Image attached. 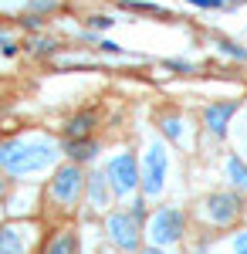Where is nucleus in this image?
<instances>
[{"label": "nucleus", "mask_w": 247, "mask_h": 254, "mask_svg": "<svg viewBox=\"0 0 247 254\" xmlns=\"http://www.w3.org/2000/svg\"><path fill=\"white\" fill-rule=\"evenodd\" d=\"M98 51H102V55H125V48H122V44H115V41H109V38L98 41Z\"/></svg>", "instance_id": "5701e85b"}, {"label": "nucleus", "mask_w": 247, "mask_h": 254, "mask_svg": "<svg viewBox=\"0 0 247 254\" xmlns=\"http://www.w3.org/2000/svg\"><path fill=\"white\" fill-rule=\"evenodd\" d=\"M139 173H142V183H139V193L146 200H156L163 196L166 183H170V149H166V139L156 136L146 146V153L139 159Z\"/></svg>", "instance_id": "39448f33"}, {"label": "nucleus", "mask_w": 247, "mask_h": 254, "mask_svg": "<svg viewBox=\"0 0 247 254\" xmlns=\"http://www.w3.org/2000/svg\"><path fill=\"white\" fill-rule=\"evenodd\" d=\"M105 176L112 183L115 200H129V196L139 193V183H142V173H139V159H135L132 149H115L112 156L105 159Z\"/></svg>", "instance_id": "0eeeda50"}, {"label": "nucleus", "mask_w": 247, "mask_h": 254, "mask_svg": "<svg viewBox=\"0 0 247 254\" xmlns=\"http://www.w3.org/2000/svg\"><path fill=\"white\" fill-rule=\"evenodd\" d=\"M0 51H3V55H7V58H14V55H17V44H14V41H7V44H3V48H0Z\"/></svg>", "instance_id": "a878e982"}, {"label": "nucleus", "mask_w": 247, "mask_h": 254, "mask_svg": "<svg viewBox=\"0 0 247 254\" xmlns=\"http://www.w3.org/2000/svg\"><path fill=\"white\" fill-rule=\"evenodd\" d=\"M88 27H92V31H112L115 17L112 14H92V17H88Z\"/></svg>", "instance_id": "412c9836"}, {"label": "nucleus", "mask_w": 247, "mask_h": 254, "mask_svg": "<svg viewBox=\"0 0 247 254\" xmlns=\"http://www.w3.org/2000/svg\"><path fill=\"white\" fill-rule=\"evenodd\" d=\"M224 176H227V183L234 187V190L247 193V163L241 156H227V163H224Z\"/></svg>", "instance_id": "4468645a"}, {"label": "nucleus", "mask_w": 247, "mask_h": 254, "mask_svg": "<svg viewBox=\"0 0 247 254\" xmlns=\"http://www.w3.org/2000/svg\"><path fill=\"white\" fill-rule=\"evenodd\" d=\"M186 224H190V214L183 207H152L149 217H146V244H156V248H176L183 244L186 237Z\"/></svg>", "instance_id": "20e7f679"}, {"label": "nucleus", "mask_w": 247, "mask_h": 254, "mask_svg": "<svg viewBox=\"0 0 247 254\" xmlns=\"http://www.w3.org/2000/svg\"><path fill=\"white\" fill-rule=\"evenodd\" d=\"M41 254H81V241H78L75 227H55L44 237Z\"/></svg>", "instance_id": "f8f14e48"}, {"label": "nucleus", "mask_w": 247, "mask_h": 254, "mask_svg": "<svg viewBox=\"0 0 247 254\" xmlns=\"http://www.w3.org/2000/svg\"><path fill=\"white\" fill-rule=\"evenodd\" d=\"M125 210H129L135 220H142V224H146V217H149V207H146V196H142V193H135L132 200H129V207H125Z\"/></svg>", "instance_id": "6ab92c4d"}, {"label": "nucleus", "mask_w": 247, "mask_h": 254, "mask_svg": "<svg viewBox=\"0 0 247 254\" xmlns=\"http://www.w3.org/2000/svg\"><path fill=\"white\" fill-rule=\"evenodd\" d=\"M241 112V102H234V98H217V102H210L207 109H203V129H207V136L213 139H227L230 132V119Z\"/></svg>", "instance_id": "1a4fd4ad"}, {"label": "nucleus", "mask_w": 247, "mask_h": 254, "mask_svg": "<svg viewBox=\"0 0 247 254\" xmlns=\"http://www.w3.org/2000/svg\"><path fill=\"white\" fill-rule=\"evenodd\" d=\"M85 200H88V207L95 210V214H109L112 210V183H109V176H105V170H92L88 173V183H85Z\"/></svg>", "instance_id": "9d476101"}, {"label": "nucleus", "mask_w": 247, "mask_h": 254, "mask_svg": "<svg viewBox=\"0 0 247 254\" xmlns=\"http://www.w3.org/2000/svg\"><path fill=\"white\" fill-rule=\"evenodd\" d=\"M125 10H139V14H159L163 7L159 3H146V0H122Z\"/></svg>", "instance_id": "aec40b11"}, {"label": "nucleus", "mask_w": 247, "mask_h": 254, "mask_svg": "<svg viewBox=\"0 0 247 254\" xmlns=\"http://www.w3.org/2000/svg\"><path fill=\"white\" fill-rule=\"evenodd\" d=\"M61 153L64 159H71V163H81V166H92L102 153V142L95 136H81V139H64L61 142Z\"/></svg>", "instance_id": "9b49d317"}, {"label": "nucleus", "mask_w": 247, "mask_h": 254, "mask_svg": "<svg viewBox=\"0 0 247 254\" xmlns=\"http://www.w3.org/2000/svg\"><path fill=\"white\" fill-rule=\"evenodd\" d=\"M41 244V224L34 217L0 224V254H38Z\"/></svg>", "instance_id": "6e6552de"}, {"label": "nucleus", "mask_w": 247, "mask_h": 254, "mask_svg": "<svg viewBox=\"0 0 247 254\" xmlns=\"http://www.w3.org/2000/svg\"><path fill=\"white\" fill-rule=\"evenodd\" d=\"M183 126H186V119L180 112H163L159 116V132H163L166 142H183Z\"/></svg>", "instance_id": "2eb2a0df"}, {"label": "nucleus", "mask_w": 247, "mask_h": 254, "mask_svg": "<svg viewBox=\"0 0 247 254\" xmlns=\"http://www.w3.org/2000/svg\"><path fill=\"white\" fill-rule=\"evenodd\" d=\"M27 7H31V14H51V10H58L61 3H58V0H31Z\"/></svg>", "instance_id": "4be33fe9"}, {"label": "nucleus", "mask_w": 247, "mask_h": 254, "mask_svg": "<svg viewBox=\"0 0 247 254\" xmlns=\"http://www.w3.org/2000/svg\"><path fill=\"white\" fill-rule=\"evenodd\" d=\"M163 68H173V71H180V75H186V71H196L193 64H186V61H163Z\"/></svg>", "instance_id": "b1692460"}, {"label": "nucleus", "mask_w": 247, "mask_h": 254, "mask_svg": "<svg viewBox=\"0 0 247 254\" xmlns=\"http://www.w3.org/2000/svg\"><path fill=\"white\" fill-rule=\"evenodd\" d=\"M102 227H105L109 244L122 254H139L146 244V224L135 220L129 210H109L102 217Z\"/></svg>", "instance_id": "423d86ee"}, {"label": "nucleus", "mask_w": 247, "mask_h": 254, "mask_svg": "<svg viewBox=\"0 0 247 254\" xmlns=\"http://www.w3.org/2000/svg\"><path fill=\"white\" fill-rule=\"evenodd\" d=\"M24 48H27L31 55H55V51H58V44L51 38H34V41H27Z\"/></svg>", "instance_id": "a211bd4d"}, {"label": "nucleus", "mask_w": 247, "mask_h": 254, "mask_svg": "<svg viewBox=\"0 0 247 254\" xmlns=\"http://www.w3.org/2000/svg\"><path fill=\"white\" fill-rule=\"evenodd\" d=\"M247 193L241 190H213L207 193L196 207H193V220L203 227V231H234L247 214Z\"/></svg>", "instance_id": "f03ea898"}, {"label": "nucleus", "mask_w": 247, "mask_h": 254, "mask_svg": "<svg viewBox=\"0 0 247 254\" xmlns=\"http://www.w3.org/2000/svg\"><path fill=\"white\" fill-rule=\"evenodd\" d=\"M217 51L227 55V58H234V61H247V48L237 44V41H230V38H217Z\"/></svg>", "instance_id": "f3484780"}, {"label": "nucleus", "mask_w": 247, "mask_h": 254, "mask_svg": "<svg viewBox=\"0 0 247 254\" xmlns=\"http://www.w3.org/2000/svg\"><path fill=\"white\" fill-rule=\"evenodd\" d=\"M85 183H88V170L81 163H58L51 170V180L44 183V203L55 207L58 214H75L78 203L85 200Z\"/></svg>", "instance_id": "7ed1b4c3"}, {"label": "nucleus", "mask_w": 247, "mask_h": 254, "mask_svg": "<svg viewBox=\"0 0 247 254\" xmlns=\"http://www.w3.org/2000/svg\"><path fill=\"white\" fill-rule=\"evenodd\" d=\"M139 254H170V251H166V248H156V244H142Z\"/></svg>", "instance_id": "393cba45"}, {"label": "nucleus", "mask_w": 247, "mask_h": 254, "mask_svg": "<svg viewBox=\"0 0 247 254\" xmlns=\"http://www.w3.org/2000/svg\"><path fill=\"white\" fill-rule=\"evenodd\" d=\"M220 244L227 248V254H247V231H237V227H234Z\"/></svg>", "instance_id": "dca6fc26"}, {"label": "nucleus", "mask_w": 247, "mask_h": 254, "mask_svg": "<svg viewBox=\"0 0 247 254\" xmlns=\"http://www.w3.org/2000/svg\"><path fill=\"white\" fill-rule=\"evenodd\" d=\"M61 153V142L51 136H10L0 139V173L10 180H24V176H38L55 170Z\"/></svg>", "instance_id": "f257e3e1"}, {"label": "nucleus", "mask_w": 247, "mask_h": 254, "mask_svg": "<svg viewBox=\"0 0 247 254\" xmlns=\"http://www.w3.org/2000/svg\"><path fill=\"white\" fill-rule=\"evenodd\" d=\"M7 41H10V38H7V34H3V31H0V48H3V44H7Z\"/></svg>", "instance_id": "bb28decb"}, {"label": "nucleus", "mask_w": 247, "mask_h": 254, "mask_svg": "<svg viewBox=\"0 0 247 254\" xmlns=\"http://www.w3.org/2000/svg\"><path fill=\"white\" fill-rule=\"evenodd\" d=\"M61 129H64V139L95 136V129H98V112H95V109H81V112H75V116L68 119Z\"/></svg>", "instance_id": "ddd939ff"}]
</instances>
